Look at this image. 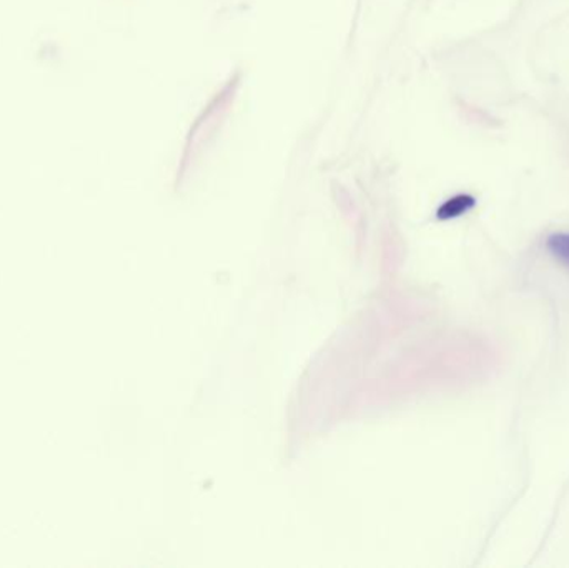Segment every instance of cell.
<instances>
[{"label": "cell", "instance_id": "7a4b0ae2", "mask_svg": "<svg viewBox=\"0 0 569 568\" xmlns=\"http://www.w3.org/2000/svg\"><path fill=\"white\" fill-rule=\"evenodd\" d=\"M475 199L470 196H458L455 199L448 200L440 210L441 219H453V217L461 216V213L468 212L473 209Z\"/></svg>", "mask_w": 569, "mask_h": 568}, {"label": "cell", "instance_id": "6da1fadb", "mask_svg": "<svg viewBox=\"0 0 569 568\" xmlns=\"http://www.w3.org/2000/svg\"><path fill=\"white\" fill-rule=\"evenodd\" d=\"M547 246L558 262L569 267V232L551 233L548 237Z\"/></svg>", "mask_w": 569, "mask_h": 568}]
</instances>
